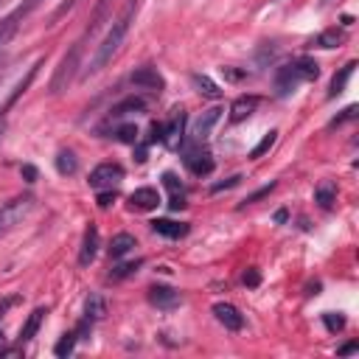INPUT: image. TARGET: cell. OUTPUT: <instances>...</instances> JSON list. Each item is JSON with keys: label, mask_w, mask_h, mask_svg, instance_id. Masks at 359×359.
I'll use <instances>...</instances> for the list:
<instances>
[{"label": "cell", "mask_w": 359, "mask_h": 359, "mask_svg": "<svg viewBox=\"0 0 359 359\" xmlns=\"http://www.w3.org/2000/svg\"><path fill=\"white\" fill-rule=\"evenodd\" d=\"M342 42H345V31H339V28H328V31L317 34L311 45H314V48H325V50H328V48H339Z\"/></svg>", "instance_id": "cb8c5ba5"}, {"label": "cell", "mask_w": 359, "mask_h": 359, "mask_svg": "<svg viewBox=\"0 0 359 359\" xmlns=\"http://www.w3.org/2000/svg\"><path fill=\"white\" fill-rule=\"evenodd\" d=\"M3 132H6V121H3V115H0V137H3Z\"/></svg>", "instance_id": "ee69618b"}, {"label": "cell", "mask_w": 359, "mask_h": 359, "mask_svg": "<svg viewBox=\"0 0 359 359\" xmlns=\"http://www.w3.org/2000/svg\"><path fill=\"white\" fill-rule=\"evenodd\" d=\"M146 297H149V303H151L154 309H160V311H174V309H180V303H182V294H180L177 289H171V286H163V283L149 286Z\"/></svg>", "instance_id": "52a82bcc"}, {"label": "cell", "mask_w": 359, "mask_h": 359, "mask_svg": "<svg viewBox=\"0 0 359 359\" xmlns=\"http://www.w3.org/2000/svg\"><path fill=\"white\" fill-rule=\"evenodd\" d=\"M314 202H317L323 210H328V208L337 202V182H334V180H320L317 188H314Z\"/></svg>", "instance_id": "ac0fdd59"}, {"label": "cell", "mask_w": 359, "mask_h": 359, "mask_svg": "<svg viewBox=\"0 0 359 359\" xmlns=\"http://www.w3.org/2000/svg\"><path fill=\"white\" fill-rule=\"evenodd\" d=\"M137 247V241H135V236L132 233H115L112 236V241H109V258H123L126 252H132Z\"/></svg>", "instance_id": "d6986e66"}, {"label": "cell", "mask_w": 359, "mask_h": 359, "mask_svg": "<svg viewBox=\"0 0 359 359\" xmlns=\"http://www.w3.org/2000/svg\"><path fill=\"white\" fill-rule=\"evenodd\" d=\"M53 163H56V171H59L62 177H73V174L79 171V157H76L70 149H59Z\"/></svg>", "instance_id": "7402d4cb"}, {"label": "cell", "mask_w": 359, "mask_h": 359, "mask_svg": "<svg viewBox=\"0 0 359 359\" xmlns=\"http://www.w3.org/2000/svg\"><path fill=\"white\" fill-rule=\"evenodd\" d=\"M129 205L137 208V210H154V208L160 205V194H157V188H151V185L135 188V191L129 194Z\"/></svg>", "instance_id": "5bb4252c"}, {"label": "cell", "mask_w": 359, "mask_h": 359, "mask_svg": "<svg viewBox=\"0 0 359 359\" xmlns=\"http://www.w3.org/2000/svg\"><path fill=\"white\" fill-rule=\"evenodd\" d=\"M323 323L328 325V331H342L345 328V317L342 314H334V311H325L323 314Z\"/></svg>", "instance_id": "4dcf8cb0"}, {"label": "cell", "mask_w": 359, "mask_h": 359, "mask_svg": "<svg viewBox=\"0 0 359 359\" xmlns=\"http://www.w3.org/2000/svg\"><path fill=\"white\" fill-rule=\"evenodd\" d=\"M353 118H356V104H351V107H345V109H342V115H339V118H334V121H331L328 126L334 129V126H339L342 121H353Z\"/></svg>", "instance_id": "836d02e7"}, {"label": "cell", "mask_w": 359, "mask_h": 359, "mask_svg": "<svg viewBox=\"0 0 359 359\" xmlns=\"http://www.w3.org/2000/svg\"><path fill=\"white\" fill-rule=\"evenodd\" d=\"M123 180V165L121 163H98L93 171H90V188H112Z\"/></svg>", "instance_id": "8992f818"}, {"label": "cell", "mask_w": 359, "mask_h": 359, "mask_svg": "<svg viewBox=\"0 0 359 359\" xmlns=\"http://www.w3.org/2000/svg\"><path fill=\"white\" fill-rule=\"evenodd\" d=\"M320 3H323V6H328V3H331V0H320Z\"/></svg>", "instance_id": "f6af8a7d"}, {"label": "cell", "mask_w": 359, "mask_h": 359, "mask_svg": "<svg viewBox=\"0 0 359 359\" xmlns=\"http://www.w3.org/2000/svg\"><path fill=\"white\" fill-rule=\"evenodd\" d=\"M182 163H185V168H188L194 177H208V174L213 171V157H210V151H208V149H199V146L188 149L185 157H182Z\"/></svg>", "instance_id": "9c48e42d"}, {"label": "cell", "mask_w": 359, "mask_h": 359, "mask_svg": "<svg viewBox=\"0 0 359 359\" xmlns=\"http://www.w3.org/2000/svg\"><path fill=\"white\" fill-rule=\"evenodd\" d=\"M39 3H42V0H22L14 11H8V14L0 20V50H3V45L17 34V28L22 25V20H25V17L39 6Z\"/></svg>", "instance_id": "5b68a950"}, {"label": "cell", "mask_w": 359, "mask_h": 359, "mask_svg": "<svg viewBox=\"0 0 359 359\" xmlns=\"http://www.w3.org/2000/svg\"><path fill=\"white\" fill-rule=\"evenodd\" d=\"M115 137L121 140V143H137V126L135 123H123V126H118L115 129Z\"/></svg>", "instance_id": "f1b7e54d"}, {"label": "cell", "mask_w": 359, "mask_h": 359, "mask_svg": "<svg viewBox=\"0 0 359 359\" xmlns=\"http://www.w3.org/2000/svg\"><path fill=\"white\" fill-rule=\"evenodd\" d=\"M34 205H36V199L31 194H22V196H14L11 202H6L0 208V224H3V230H11L14 224H20L34 210Z\"/></svg>", "instance_id": "277c9868"}, {"label": "cell", "mask_w": 359, "mask_h": 359, "mask_svg": "<svg viewBox=\"0 0 359 359\" xmlns=\"http://www.w3.org/2000/svg\"><path fill=\"white\" fill-rule=\"evenodd\" d=\"M272 3H283V0H272Z\"/></svg>", "instance_id": "7dc6e473"}, {"label": "cell", "mask_w": 359, "mask_h": 359, "mask_svg": "<svg viewBox=\"0 0 359 359\" xmlns=\"http://www.w3.org/2000/svg\"><path fill=\"white\" fill-rule=\"evenodd\" d=\"M255 107H258V95H241V98H236L233 107H230V123H241L244 118H250L255 112Z\"/></svg>", "instance_id": "e0dca14e"}, {"label": "cell", "mask_w": 359, "mask_h": 359, "mask_svg": "<svg viewBox=\"0 0 359 359\" xmlns=\"http://www.w3.org/2000/svg\"><path fill=\"white\" fill-rule=\"evenodd\" d=\"M272 188H275V182H269V185H264V188H258V191H255V194H250V196H247L244 202H247V205H252V202H258L261 196H266V194H269Z\"/></svg>", "instance_id": "e575fe53"}, {"label": "cell", "mask_w": 359, "mask_h": 359, "mask_svg": "<svg viewBox=\"0 0 359 359\" xmlns=\"http://www.w3.org/2000/svg\"><path fill=\"white\" fill-rule=\"evenodd\" d=\"M182 132H185V109L180 107V109H174L171 121L163 123V143H165L168 149L182 146Z\"/></svg>", "instance_id": "7c38bea8"}, {"label": "cell", "mask_w": 359, "mask_h": 359, "mask_svg": "<svg viewBox=\"0 0 359 359\" xmlns=\"http://www.w3.org/2000/svg\"><path fill=\"white\" fill-rule=\"evenodd\" d=\"M151 230L157 236H165V238H185L188 236V222H174V219H154L151 222Z\"/></svg>", "instance_id": "9a60e30c"}, {"label": "cell", "mask_w": 359, "mask_h": 359, "mask_svg": "<svg viewBox=\"0 0 359 359\" xmlns=\"http://www.w3.org/2000/svg\"><path fill=\"white\" fill-rule=\"evenodd\" d=\"M42 320H45V309L39 306V309H34V311L28 314V320L22 323V328H20V337H17V339H20V345L36 337V331H39V325H42Z\"/></svg>", "instance_id": "ffe728a7"}, {"label": "cell", "mask_w": 359, "mask_h": 359, "mask_svg": "<svg viewBox=\"0 0 359 359\" xmlns=\"http://www.w3.org/2000/svg\"><path fill=\"white\" fill-rule=\"evenodd\" d=\"M81 53H84V42L76 39V42L70 45V50L62 56V62H59V67H56V73H53V79H50V93H53V95L65 93V90L73 84L76 70L81 67Z\"/></svg>", "instance_id": "3957f363"}, {"label": "cell", "mask_w": 359, "mask_h": 359, "mask_svg": "<svg viewBox=\"0 0 359 359\" xmlns=\"http://www.w3.org/2000/svg\"><path fill=\"white\" fill-rule=\"evenodd\" d=\"M135 14H137V0H126V6L121 8V14L112 20V28L107 31V36L101 39V45H98L95 53L90 56V62H87V67H84V76L101 73V70L115 59V53L121 50L123 39H126V34H129V28H132V22H135Z\"/></svg>", "instance_id": "6da1fadb"}, {"label": "cell", "mask_w": 359, "mask_h": 359, "mask_svg": "<svg viewBox=\"0 0 359 359\" xmlns=\"http://www.w3.org/2000/svg\"><path fill=\"white\" fill-rule=\"evenodd\" d=\"M359 351V342H345L342 348H337V356H348V353H356Z\"/></svg>", "instance_id": "7bdbcfd3"}, {"label": "cell", "mask_w": 359, "mask_h": 359, "mask_svg": "<svg viewBox=\"0 0 359 359\" xmlns=\"http://www.w3.org/2000/svg\"><path fill=\"white\" fill-rule=\"evenodd\" d=\"M112 202H115V188H109V191H101V194H98V205H101V208H109Z\"/></svg>", "instance_id": "8d00e7d4"}, {"label": "cell", "mask_w": 359, "mask_h": 359, "mask_svg": "<svg viewBox=\"0 0 359 359\" xmlns=\"http://www.w3.org/2000/svg\"><path fill=\"white\" fill-rule=\"evenodd\" d=\"M140 264H143L140 258H137V261H123V264H118V266H112V272H109L107 278H109L112 283H115V280H123V278H129L132 272H137V266H140Z\"/></svg>", "instance_id": "4316f807"}, {"label": "cell", "mask_w": 359, "mask_h": 359, "mask_svg": "<svg viewBox=\"0 0 359 359\" xmlns=\"http://www.w3.org/2000/svg\"><path fill=\"white\" fill-rule=\"evenodd\" d=\"M39 67H42V59H36V62H34V65L28 67V73H25V76H22V79L17 81V87L11 90V95H8V98H6V104H3V109H0V115H3V112H8V109L14 107V101H17V98H20V95H22L25 90H28V84L34 81V76H36V70H39Z\"/></svg>", "instance_id": "2e32d148"}, {"label": "cell", "mask_w": 359, "mask_h": 359, "mask_svg": "<svg viewBox=\"0 0 359 359\" xmlns=\"http://www.w3.org/2000/svg\"><path fill=\"white\" fill-rule=\"evenodd\" d=\"M258 283H261V275H258L255 266H250V269L244 272V286H258Z\"/></svg>", "instance_id": "d590c367"}, {"label": "cell", "mask_w": 359, "mask_h": 359, "mask_svg": "<svg viewBox=\"0 0 359 359\" xmlns=\"http://www.w3.org/2000/svg\"><path fill=\"white\" fill-rule=\"evenodd\" d=\"M213 317L219 325H224L227 331H241L244 328V314L233 306V303H213Z\"/></svg>", "instance_id": "8fae6325"}, {"label": "cell", "mask_w": 359, "mask_h": 359, "mask_svg": "<svg viewBox=\"0 0 359 359\" xmlns=\"http://www.w3.org/2000/svg\"><path fill=\"white\" fill-rule=\"evenodd\" d=\"M238 180H241V177L236 174V177H230V180H224V182H216V185H213V194H219V191H224V188H233V185H238Z\"/></svg>", "instance_id": "ab89813d"}, {"label": "cell", "mask_w": 359, "mask_h": 359, "mask_svg": "<svg viewBox=\"0 0 359 359\" xmlns=\"http://www.w3.org/2000/svg\"><path fill=\"white\" fill-rule=\"evenodd\" d=\"M0 233H6V230H3V224H0Z\"/></svg>", "instance_id": "bcb514c9"}, {"label": "cell", "mask_w": 359, "mask_h": 359, "mask_svg": "<svg viewBox=\"0 0 359 359\" xmlns=\"http://www.w3.org/2000/svg\"><path fill=\"white\" fill-rule=\"evenodd\" d=\"M317 76H320V65L311 56H300V59H292L289 65L278 67L275 90H278V95H289V93H294V87L300 81H314Z\"/></svg>", "instance_id": "7a4b0ae2"}, {"label": "cell", "mask_w": 359, "mask_h": 359, "mask_svg": "<svg viewBox=\"0 0 359 359\" xmlns=\"http://www.w3.org/2000/svg\"><path fill=\"white\" fill-rule=\"evenodd\" d=\"M73 331H76V337H79V339H90V331H93V320H90V317H81V320H79V325H76Z\"/></svg>", "instance_id": "d6a6232c"}, {"label": "cell", "mask_w": 359, "mask_h": 359, "mask_svg": "<svg viewBox=\"0 0 359 359\" xmlns=\"http://www.w3.org/2000/svg\"><path fill=\"white\" fill-rule=\"evenodd\" d=\"M104 314H107V303H104V297H101V294H90L87 303H84V317H90V320L95 323V320H101Z\"/></svg>", "instance_id": "d4e9b609"}, {"label": "cell", "mask_w": 359, "mask_h": 359, "mask_svg": "<svg viewBox=\"0 0 359 359\" xmlns=\"http://www.w3.org/2000/svg\"><path fill=\"white\" fill-rule=\"evenodd\" d=\"M191 84L196 87V93L199 95H205V98H213V101H219L222 98V87L216 84V81H210L205 73H194L191 76Z\"/></svg>", "instance_id": "44dd1931"}, {"label": "cell", "mask_w": 359, "mask_h": 359, "mask_svg": "<svg viewBox=\"0 0 359 359\" xmlns=\"http://www.w3.org/2000/svg\"><path fill=\"white\" fill-rule=\"evenodd\" d=\"M168 208H171V210H180V208H185V194H171V202H168Z\"/></svg>", "instance_id": "b9f144b4"}, {"label": "cell", "mask_w": 359, "mask_h": 359, "mask_svg": "<svg viewBox=\"0 0 359 359\" xmlns=\"http://www.w3.org/2000/svg\"><path fill=\"white\" fill-rule=\"evenodd\" d=\"M275 140H278V129H269V132L261 137V143H258V146L250 151V160H258V157H264V154H266V151L275 146Z\"/></svg>", "instance_id": "83f0119b"}, {"label": "cell", "mask_w": 359, "mask_h": 359, "mask_svg": "<svg viewBox=\"0 0 359 359\" xmlns=\"http://www.w3.org/2000/svg\"><path fill=\"white\" fill-rule=\"evenodd\" d=\"M353 67H356V62H348V65L339 67V73H334V79H331V84H328V98H337V95L345 90L348 79L353 76Z\"/></svg>", "instance_id": "603a6c76"}, {"label": "cell", "mask_w": 359, "mask_h": 359, "mask_svg": "<svg viewBox=\"0 0 359 359\" xmlns=\"http://www.w3.org/2000/svg\"><path fill=\"white\" fill-rule=\"evenodd\" d=\"M129 81H132L135 87H140V90H151V93H163V90H165V79H163V73H160L157 67H151V65H143V67L132 70Z\"/></svg>", "instance_id": "ba28073f"}, {"label": "cell", "mask_w": 359, "mask_h": 359, "mask_svg": "<svg viewBox=\"0 0 359 359\" xmlns=\"http://www.w3.org/2000/svg\"><path fill=\"white\" fill-rule=\"evenodd\" d=\"M98 244H101V238H98V227L90 224V227L84 230L81 250H79V264H81V266H90V264L95 261V255H98Z\"/></svg>", "instance_id": "4fadbf2b"}, {"label": "cell", "mask_w": 359, "mask_h": 359, "mask_svg": "<svg viewBox=\"0 0 359 359\" xmlns=\"http://www.w3.org/2000/svg\"><path fill=\"white\" fill-rule=\"evenodd\" d=\"M76 342H79V337H76V331H67V334H62V339L53 345V353L59 356V359H67L70 353H73V348H76Z\"/></svg>", "instance_id": "484cf974"}, {"label": "cell", "mask_w": 359, "mask_h": 359, "mask_svg": "<svg viewBox=\"0 0 359 359\" xmlns=\"http://www.w3.org/2000/svg\"><path fill=\"white\" fill-rule=\"evenodd\" d=\"M163 185H165L171 194H185L182 182H180V180H177V174H171V171H165V174H163Z\"/></svg>", "instance_id": "1f68e13d"}, {"label": "cell", "mask_w": 359, "mask_h": 359, "mask_svg": "<svg viewBox=\"0 0 359 359\" xmlns=\"http://www.w3.org/2000/svg\"><path fill=\"white\" fill-rule=\"evenodd\" d=\"M219 118H222V107H210V109H205V112L194 121V129H191L194 143L208 140V137H210V132H213V126L219 123Z\"/></svg>", "instance_id": "30bf717a"}, {"label": "cell", "mask_w": 359, "mask_h": 359, "mask_svg": "<svg viewBox=\"0 0 359 359\" xmlns=\"http://www.w3.org/2000/svg\"><path fill=\"white\" fill-rule=\"evenodd\" d=\"M140 109H143V101L140 98H126L118 107H112V115H126V112H140Z\"/></svg>", "instance_id": "f546056e"}, {"label": "cell", "mask_w": 359, "mask_h": 359, "mask_svg": "<svg viewBox=\"0 0 359 359\" xmlns=\"http://www.w3.org/2000/svg\"><path fill=\"white\" fill-rule=\"evenodd\" d=\"M149 132H151V135H149V143H157V140H163V123H157V121H154V123L149 126Z\"/></svg>", "instance_id": "74e56055"}, {"label": "cell", "mask_w": 359, "mask_h": 359, "mask_svg": "<svg viewBox=\"0 0 359 359\" xmlns=\"http://www.w3.org/2000/svg\"><path fill=\"white\" fill-rule=\"evenodd\" d=\"M76 3H79V0H67V3H62V6H59V8L53 11V22H56L59 17H65V14H67V11H70V8L76 6Z\"/></svg>", "instance_id": "60d3db41"}, {"label": "cell", "mask_w": 359, "mask_h": 359, "mask_svg": "<svg viewBox=\"0 0 359 359\" xmlns=\"http://www.w3.org/2000/svg\"><path fill=\"white\" fill-rule=\"evenodd\" d=\"M20 174L25 177V182H36V168H34L31 163H25V165L20 168Z\"/></svg>", "instance_id": "f35d334b"}]
</instances>
